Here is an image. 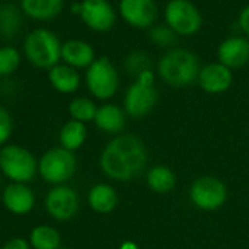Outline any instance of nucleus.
I'll return each mask as SVG.
<instances>
[{"mask_svg":"<svg viewBox=\"0 0 249 249\" xmlns=\"http://www.w3.org/2000/svg\"><path fill=\"white\" fill-rule=\"evenodd\" d=\"M0 249H31V245L28 240H25L22 237H15V239H11L9 242H6Z\"/></svg>","mask_w":249,"mask_h":249,"instance_id":"30","label":"nucleus"},{"mask_svg":"<svg viewBox=\"0 0 249 249\" xmlns=\"http://www.w3.org/2000/svg\"><path fill=\"white\" fill-rule=\"evenodd\" d=\"M231 81H233L231 69L226 68L220 62L204 66L198 76V82L201 88L208 94H220L227 91L231 85Z\"/></svg>","mask_w":249,"mask_h":249,"instance_id":"14","label":"nucleus"},{"mask_svg":"<svg viewBox=\"0 0 249 249\" xmlns=\"http://www.w3.org/2000/svg\"><path fill=\"white\" fill-rule=\"evenodd\" d=\"M2 202L9 213L25 215L36 205V195L27 183H11L3 189Z\"/></svg>","mask_w":249,"mask_h":249,"instance_id":"13","label":"nucleus"},{"mask_svg":"<svg viewBox=\"0 0 249 249\" xmlns=\"http://www.w3.org/2000/svg\"><path fill=\"white\" fill-rule=\"evenodd\" d=\"M120 15L134 28H150L157 18L154 0H120Z\"/></svg>","mask_w":249,"mask_h":249,"instance_id":"12","label":"nucleus"},{"mask_svg":"<svg viewBox=\"0 0 249 249\" xmlns=\"http://www.w3.org/2000/svg\"><path fill=\"white\" fill-rule=\"evenodd\" d=\"M150 59L145 53L142 52H134L126 57V62H124V66H126V71L129 75L134 76H140L142 72L150 71Z\"/></svg>","mask_w":249,"mask_h":249,"instance_id":"27","label":"nucleus"},{"mask_svg":"<svg viewBox=\"0 0 249 249\" xmlns=\"http://www.w3.org/2000/svg\"><path fill=\"white\" fill-rule=\"evenodd\" d=\"M199 63L196 56L185 49H173L159 62V73L164 82L172 87H186L199 76Z\"/></svg>","mask_w":249,"mask_h":249,"instance_id":"2","label":"nucleus"},{"mask_svg":"<svg viewBox=\"0 0 249 249\" xmlns=\"http://www.w3.org/2000/svg\"><path fill=\"white\" fill-rule=\"evenodd\" d=\"M63 0H22L24 12L38 21H49L62 12Z\"/></svg>","mask_w":249,"mask_h":249,"instance_id":"20","label":"nucleus"},{"mask_svg":"<svg viewBox=\"0 0 249 249\" xmlns=\"http://www.w3.org/2000/svg\"><path fill=\"white\" fill-rule=\"evenodd\" d=\"M147 183L151 191L157 194H167L176 185L175 173L166 166H156L147 175Z\"/></svg>","mask_w":249,"mask_h":249,"instance_id":"23","label":"nucleus"},{"mask_svg":"<svg viewBox=\"0 0 249 249\" xmlns=\"http://www.w3.org/2000/svg\"><path fill=\"white\" fill-rule=\"evenodd\" d=\"M60 233L52 226H36L30 233V245L33 249H60Z\"/></svg>","mask_w":249,"mask_h":249,"instance_id":"22","label":"nucleus"},{"mask_svg":"<svg viewBox=\"0 0 249 249\" xmlns=\"http://www.w3.org/2000/svg\"><path fill=\"white\" fill-rule=\"evenodd\" d=\"M150 38L157 46H172L176 38V33L169 27H156L150 31Z\"/></svg>","mask_w":249,"mask_h":249,"instance_id":"28","label":"nucleus"},{"mask_svg":"<svg viewBox=\"0 0 249 249\" xmlns=\"http://www.w3.org/2000/svg\"><path fill=\"white\" fill-rule=\"evenodd\" d=\"M166 22L178 36H194L202 25L198 8L189 0H170L166 6Z\"/></svg>","mask_w":249,"mask_h":249,"instance_id":"7","label":"nucleus"},{"mask_svg":"<svg viewBox=\"0 0 249 249\" xmlns=\"http://www.w3.org/2000/svg\"><path fill=\"white\" fill-rule=\"evenodd\" d=\"M76 172V159L72 151L62 147L46 151L38 160V173L53 185H63Z\"/></svg>","mask_w":249,"mask_h":249,"instance_id":"6","label":"nucleus"},{"mask_svg":"<svg viewBox=\"0 0 249 249\" xmlns=\"http://www.w3.org/2000/svg\"><path fill=\"white\" fill-rule=\"evenodd\" d=\"M60 249H71V248H60Z\"/></svg>","mask_w":249,"mask_h":249,"instance_id":"33","label":"nucleus"},{"mask_svg":"<svg viewBox=\"0 0 249 249\" xmlns=\"http://www.w3.org/2000/svg\"><path fill=\"white\" fill-rule=\"evenodd\" d=\"M25 54L28 60L41 69L54 68L62 57V44L49 30H36L25 38Z\"/></svg>","mask_w":249,"mask_h":249,"instance_id":"3","label":"nucleus"},{"mask_svg":"<svg viewBox=\"0 0 249 249\" xmlns=\"http://www.w3.org/2000/svg\"><path fill=\"white\" fill-rule=\"evenodd\" d=\"M0 170L12 183H28L38 172V161L27 148L6 145L0 151Z\"/></svg>","mask_w":249,"mask_h":249,"instance_id":"4","label":"nucleus"},{"mask_svg":"<svg viewBox=\"0 0 249 249\" xmlns=\"http://www.w3.org/2000/svg\"><path fill=\"white\" fill-rule=\"evenodd\" d=\"M79 208L78 194L66 185H57L49 191L46 196L47 213L59 221H66L75 217Z\"/></svg>","mask_w":249,"mask_h":249,"instance_id":"10","label":"nucleus"},{"mask_svg":"<svg viewBox=\"0 0 249 249\" xmlns=\"http://www.w3.org/2000/svg\"><path fill=\"white\" fill-rule=\"evenodd\" d=\"M87 140V128L85 123L78 120H69L66 122L59 134V141L62 148L68 151H75L84 145Z\"/></svg>","mask_w":249,"mask_h":249,"instance_id":"21","label":"nucleus"},{"mask_svg":"<svg viewBox=\"0 0 249 249\" xmlns=\"http://www.w3.org/2000/svg\"><path fill=\"white\" fill-rule=\"evenodd\" d=\"M98 107L91 101L89 98L85 97H78L73 98L69 104V114L72 116V120H78L82 123L91 122L95 119Z\"/></svg>","mask_w":249,"mask_h":249,"instance_id":"25","label":"nucleus"},{"mask_svg":"<svg viewBox=\"0 0 249 249\" xmlns=\"http://www.w3.org/2000/svg\"><path fill=\"white\" fill-rule=\"evenodd\" d=\"M239 27L246 36H249V5L243 8V11L239 15Z\"/></svg>","mask_w":249,"mask_h":249,"instance_id":"31","label":"nucleus"},{"mask_svg":"<svg viewBox=\"0 0 249 249\" xmlns=\"http://www.w3.org/2000/svg\"><path fill=\"white\" fill-rule=\"evenodd\" d=\"M82 21L97 33H107L116 21V14L107 0H84L81 3Z\"/></svg>","mask_w":249,"mask_h":249,"instance_id":"11","label":"nucleus"},{"mask_svg":"<svg viewBox=\"0 0 249 249\" xmlns=\"http://www.w3.org/2000/svg\"><path fill=\"white\" fill-rule=\"evenodd\" d=\"M21 56L19 52L11 46L0 47V76L15 72L19 66Z\"/></svg>","mask_w":249,"mask_h":249,"instance_id":"26","label":"nucleus"},{"mask_svg":"<svg viewBox=\"0 0 249 249\" xmlns=\"http://www.w3.org/2000/svg\"><path fill=\"white\" fill-rule=\"evenodd\" d=\"M12 129H14V123L9 111L3 106H0V145H3L11 138Z\"/></svg>","mask_w":249,"mask_h":249,"instance_id":"29","label":"nucleus"},{"mask_svg":"<svg viewBox=\"0 0 249 249\" xmlns=\"http://www.w3.org/2000/svg\"><path fill=\"white\" fill-rule=\"evenodd\" d=\"M49 81L52 87L62 94L75 92L79 87L78 72L68 65H56L54 68H52L49 71Z\"/></svg>","mask_w":249,"mask_h":249,"instance_id":"19","label":"nucleus"},{"mask_svg":"<svg viewBox=\"0 0 249 249\" xmlns=\"http://www.w3.org/2000/svg\"><path fill=\"white\" fill-rule=\"evenodd\" d=\"M97 128L107 134H117L124 128L126 117L120 107L116 104H104L98 107L95 119H94Z\"/></svg>","mask_w":249,"mask_h":249,"instance_id":"18","label":"nucleus"},{"mask_svg":"<svg viewBox=\"0 0 249 249\" xmlns=\"http://www.w3.org/2000/svg\"><path fill=\"white\" fill-rule=\"evenodd\" d=\"M21 27V15L17 6L6 3L0 6V34L6 38H12Z\"/></svg>","mask_w":249,"mask_h":249,"instance_id":"24","label":"nucleus"},{"mask_svg":"<svg viewBox=\"0 0 249 249\" xmlns=\"http://www.w3.org/2000/svg\"><path fill=\"white\" fill-rule=\"evenodd\" d=\"M159 92L154 87V73L150 71L142 72L137 81L128 88L124 95V110L135 119L147 116L157 104Z\"/></svg>","mask_w":249,"mask_h":249,"instance_id":"5","label":"nucleus"},{"mask_svg":"<svg viewBox=\"0 0 249 249\" xmlns=\"http://www.w3.org/2000/svg\"><path fill=\"white\" fill-rule=\"evenodd\" d=\"M148 151L135 135H119L111 140L101 153L100 167L103 173L119 182L135 179L147 166Z\"/></svg>","mask_w":249,"mask_h":249,"instance_id":"1","label":"nucleus"},{"mask_svg":"<svg viewBox=\"0 0 249 249\" xmlns=\"http://www.w3.org/2000/svg\"><path fill=\"white\" fill-rule=\"evenodd\" d=\"M119 249H140V246L135 243V242H131V240H126V242H123L120 245Z\"/></svg>","mask_w":249,"mask_h":249,"instance_id":"32","label":"nucleus"},{"mask_svg":"<svg viewBox=\"0 0 249 249\" xmlns=\"http://www.w3.org/2000/svg\"><path fill=\"white\" fill-rule=\"evenodd\" d=\"M62 59L68 66L89 68L95 60L94 49L82 40H69L62 44Z\"/></svg>","mask_w":249,"mask_h":249,"instance_id":"16","label":"nucleus"},{"mask_svg":"<svg viewBox=\"0 0 249 249\" xmlns=\"http://www.w3.org/2000/svg\"><path fill=\"white\" fill-rule=\"evenodd\" d=\"M218 60L229 69H237L249 62V41L245 37H230L218 47Z\"/></svg>","mask_w":249,"mask_h":249,"instance_id":"15","label":"nucleus"},{"mask_svg":"<svg viewBox=\"0 0 249 249\" xmlns=\"http://www.w3.org/2000/svg\"><path fill=\"white\" fill-rule=\"evenodd\" d=\"M88 204L89 207L100 214H108L114 211L119 204L117 192L113 186L106 183L94 185L88 192Z\"/></svg>","mask_w":249,"mask_h":249,"instance_id":"17","label":"nucleus"},{"mask_svg":"<svg viewBox=\"0 0 249 249\" xmlns=\"http://www.w3.org/2000/svg\"><path fill=\"white\" fill-rule=\"evenodd\" d=\"M189 198L196 208L214 211L226 202L227 188L218 178L202 176L192 183L189 189Z\"/></svg>","mask_w":249,"mask_h":249,"instance_id":"9","label":"nucleus"},{"mask_svg":"<svg viewBox=\"0 0 249 249\" xmlns=\"http://www.w3.org/2000/svg\"><path fill=\"white\" fill-rule=\"evenodd\" d=\"M87 87L98 100L111 98L119 87V75L110 59L100 57L87 71Z\"/></svg>","mask_w":249,"mask_h":249,"instance_id":"8","label":"nucleus"}]
</instances>
